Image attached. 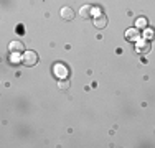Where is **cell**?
<instances>
[{
	"label": "cell",
	"instance_id": "277c9868",
	"mask_svg": "<svg viewBox=\"0 0 155 148\" xmlns=\"http://www.w3.org/2000/svg\"><path fill=\"white\" fill-rule=\"evenodd\" d=\"M150 48H152V46H150L149 40H139V41H137V51L140 54H147L150 51Z\"/></svg>",
	"mask_w": 155,
	"mask_h": 148
},
{
	"label": "cell",
	"instance_id": "3957f363",
	"mask_svg": "<svg viewBox=\"0 0 155 148\" xmlns=\"http://www.w3.org/2000/svg\"><path fill=\"white\" fill-rule=\"evenodd\" d=\"M94 27L96 28H106L107 27V17H106L104 13H96L94 17Z\"/></svg>",
	"mask_w": 155,
	"mask_h": 148
},
{
	"label": "cell",
	"instance_id": "ba28073f",
	"mask_svg": "<svg viewBox=\"0 0 155 148\" xmlns=\"http://www.w3.org/2000/svg\"><path fill=\"white\" fill-rule=\"evenodd\" d=\"M79 15L83 18H89L91 17V7L89 5H83V7H81V10H79Z\"/></svg>",
	"mask_w": 155,
	"mask_h": 148
},
{
	"label": "cell",
	"instance_id": "52a82bcc",
	"mask_svg": "<svg viewBox=\"0 0 155 148\" xmlns=\"http://www.w3.org/2000/svg\"><path fill=\"white\" fill-rule=\"evenodd\" d=\"M54 71H56V74L61 77V79H66V76H68V69L63 68L61 64H56V69H54Z\"/></svg>",
	"mask_w": 155,
	"mask_h": 148
},
{
	"label": "cell",
	"instance_id": "6da1fadb",
	"mask_svg": "<svg viewBox=\"0 0 155 148\" xmlns=\"http://www.w3.org/2000/svg\"><path fill=\"white\" fill-rule=\"evenodd\" d=\"M21 63H23V66L31 68V66H35L36 63H38V54H36L35 51H25V53L21 54Z\"/></svg>",
	"mask_w": 155,
	"mask_h": 148
},
{
	"label": "cell",
	"instance_id": "30bf717a",
	"mask_svg": "<svg viewBox=\"0 0 155 148\" xmlns=\"http://www.w3.org/2000/svg\"><path fill=\"white\" fill-rule=\"evenodd\" d=\"M145 25H147V20H145V18H139V20H137V27H139V28H145Z\"/></svg>",
	"mask_w": 155,
	"mask_h": 148
},
{
	"label": "cell",
	"instance_id": "5b68a950",
	"mask_svg": "<svg viewBox=\"0 0 155 148\" xmlns=\"http://www.w3.org/2000/svg\"><path fill=\"white\" fill-rule=\"evenodd\" d=\"M125 38L130 40V41H139L140 40V30L139 28H129L125 31Z\"/></svg>",
	"mask_w": 155,
	"mask_h": 148
},
{
	"label": "cell",
	"instance_id": "7a4b0ae2",
	"mask_svg": "<svg viewBox=\"0 0 155 148\" xmlns=\"http://www.w3.org/2000/svg\"><path fill=\"white\" fill-rule=\"evenodd\" d=\"M8 53L12 54H23L25 53V46L21 41H18V40H15V41H12L8 44Z\"/></svg>",
	"mask_w": 155,
	"mask_h": 148
},
{
	"label": "cell",
	"instance_id": "8992f818",
	"mask_svg": "<svg viewBox=\"0 0 155 148\" xmlns=\"http://www.w3.org/2000/svg\"><path fill=\"white\" fill-rule=\"evenodd\" d=\"M60 15H61V18L64 21H71L73 18H74V12H73V8H69V7H63L61 8V12H60Z\"/></svg>",
	"mask_w": 155,
	"mask_h": 148
},
{
	"label": "cell",
	"instance_id": "9c48e42d",
	"mask_svg": "<svg viewBox=\"0 0 155 148\" xmlns=\"http://www.w3.org/2000/svg\"><path fill=\"white\" fill-rule=\"evenodd\" d=\"M69 86H71V84H69V81L68 79H61V81H58V87L61 89V91H69Z\"/></svg>",
	"mask_w": 155,
	"mask_h": 148
}]
</instances>
